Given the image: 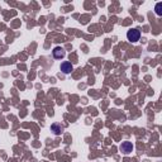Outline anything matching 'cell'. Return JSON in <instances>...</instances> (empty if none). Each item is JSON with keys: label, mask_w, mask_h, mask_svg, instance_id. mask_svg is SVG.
<instances>
[{"label": "cell", "mask_w": 162, "mask_h": 162, "mask_svg": "<svg viewBox=\"0 0 162 162\" xmlns=\"http://www.w3.org/2000/svg\"><path fill=\"white\" fill-rule=\"evenodd\" d=\"M139 38H141V30H139V29L132 28V29H129L127 32V39L129 41V42L136 43V42L139 41Z\"/></svg>", "instance_id": "1"}, {"label": "cell", "mask_w": 162, "mask_h": 162, "mask_svg": "<svg viewBox=\"0 0 162 162\" xmlns=\"http://www.w3.org/2000/svg\"><path fill=\"white\" fill-rule=\"evenodd\" d=\"M133 148L134 147L132 145V142H122V145L119 146V151L124 155H129L130 152H133Z\"/></svg>", "instance_id": "2"}, {"label": "cell", "mask_w": 162, "mask_h": 162, "mask_svg": "<svg viewBox=\"0 0 162 162\" xmlns=\"http://www.w3.org/2000/svg\"><path fill=\"white\" fill-rule=\"evenodd\" d=\"M60 70H61L65 75H69V74H71V71L74 70V66H72V64H71V62L65 61V62H62V64H61Z\"/></svg>", "instance_id": "3"}, {"label": "cell", "mask_w": 162, "mask_h": 162, "mask_svg": "<svg viewBox=\"0 0 162 162\" xmlns=\"http://www.w3.org/2000/svg\"><path fill=\"white\" fill-rule=\"evenodd\" d=\"M52 55L56 60H61V58H64L66 56V52L62 47H55L53 48V51H52Z\"/></svg>", "instance_id": "4"}, {"label": "cell", "mask_w": 162, "mask_h": 162, "mask_svg": "<svg viewBox=\"0 0 162 162\" xmlns=\"http://www.w3.org/2000/svg\"><path fill=\"white\" fill-rule=\"evenodd\" d=\"M51 130L56 136H61V133L65 130V127L61 123H53V124H51Z\"/></svg>", "instance_id": "5"}, {"label": "cell", "mask_w": 162, "mask_h": 162, "mask_svg": "<svg viewBox=\"0 0 162 162\" xmlns=\"http://www.w3.org/2000/svg\"><path fill=\"white\" fill-rule=\"evenodd\" d=\"M161 7H162V3H158L156 5V13H157V15H161L162 14V12H161Z\"/></svg>", "instance_id": "6"}]
</instances>
